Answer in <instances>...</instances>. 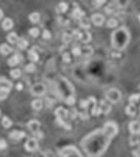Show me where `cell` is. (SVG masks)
Listing matches in <instances>:
<instances>
[{
    "mask_svg": "<svg viewBox=\"0 0 140 157\" xmlns=\"http://www.w3.org/2000/svg\"><path fill=\"white\" fill-rule=\"evenodd\" d=\"M17 42H18V47L20 49H26L27 44H29V42H27L26 39H24V38L18 39V41H17Z\"/></svg>",
    "mask_w": 140,
    "mask_h": 157,
    "instance_id": "cell-31",
    "label": "cell"
},
{
    "mask_svg": "<svg viewBox=\"0 0 140 157\" xmlns=\"http://www.w3.org/2000/svg\"><path fill=\"white\" fill-rule=\"evenodd\" d=\"M132 154H133L134 157H140V146L138 148H136L135 150L132 151Z\"/></svg>",
    "mask_w": 140,
    "mask_h": 157,
    "instance_id": "cell-47",
    "label": "cell"
},
{
    "mask_svg": "<svg viewBox=\"0 0 140 157\" xmlns=\"http://www.w3.org/2000/svg\"><path fill=\"white\" fill-rule=\"evenodd\" d=\"M117 26H118V21L115 19V18H111V19L108 20V22H107L108 28H115Z\"/></svg>",
    "mask_w": 140,
    "mask_h": 157,
    "instance_id": "cell-33",
    "label": "cell"
},
{
    "mask_svg": "<svg viewBox=\"0 0 140 157\" xmlns=\"http://www.w3.org/2000/svg\"><path fill=\"white\" fill-rule=\"evenodd\" d=\"M24 69H26V71L27 73H33L34 71H36V66L33 65V64H29V65H27L26 66V68H24Z\"/></svg>",
    "mask_w": 140,
    "mask_h": 157,
    "instance_id": "cell-40",
    "label": "cell"
},
{
    "mask_svg": "<svg viewBox=\"0 0 140 157\" xmlns=\"http://www.w3.org/2000/svg\"><path fill=\"white\" fill-rule=\"evenodd\" d=\"M105 97L108 101H110L111 103H118L121 101V92L118 90V88H110L106 91L105 93Z\"/></svg>",
    "mask_w": 140,
    "mask_h": 157,
    "instance_id": "cell-5",
    "label": "cell"
},
{
    "mask_svg": "<svg viewBox=\"0 0 140 157\" xmlns=\"http://www.w3.org/2000/svg\"><path fill=\"white\" fill-rule=\"evenodd\" d=\"M31 93L34 96H41L45 93V91H46V87H45V85L43 84H36L34 85H33V87H31Z\"/></svg>",
    "mask_w": 140,
    "mask_h": 157,
    "instance_id": "cell-6",
    "label": "cell"
},
{
    "mask_svg": "<svg viewBox=\"0 0 140 157\" xmlns=\"http://www.w3.org/2000/svg\"><path fill=\"white\" fill-rule=\"evenodd\" d=\"M84 16H85L84 12H83L80 8H75L72 12V17L75 18V19H76V20H80Z\"/></svg>",
    "mask_w": 140,
    "mask_h": 157,
    "instance_id": "cell-14",
    "label": "cell"
},
{
    "mask_svg": "<svg viewBox=\"0 0 140 157\" xmlns=\"http://www.w3.org/2000/svg\"><path fill=\"white\" fill-rule=\"evenodd\" d=\"M139 100H140V94L139 93L131 94L130 96H129V98H128L129 104H132V105H134L135 103H137Z\"/></svg>",
    "mask_w": 140,
    "mask_h": 157,
    "instance_id": "cell-23",
    "label": "cell"
},
{
    "mask_svg": "<svg viewBox=\"0 0 140 157\" xmlns=\"http://www.w3.org/2000/svg\"><path fill=\"white\" fill-rule=\"evenodd\" d=\"M91 21L95 26L100 27V26H102L105 22V17L102 15V14H99V13L93 14V15L91 16Z\"/></svg>",
    "mask_w": 140,
    "mask_h": 157,
    "instance_id": "cell-8",
    "label": "cell"
},
{
    "mask_svg": "<svg viewBox=\"0 0 140 157\" xmlns=\"http://www.w3.org/2000/svg\"><path fill=\"white\" fill-rule=\"evenodd\" d=\"M104 2L105 1H103V0L102 1H93V5L95 6L96 8H98V7H100L102 4H104Z\"/></svg>",
    "mask_w": 140,
    "mask_h": 157,
    "instance_id": "cell-49",
    "label": "cell"
},
{
    "mask_svg": "<svg viewBox=\"0 0 140 157\" xmlns=\"http://www.w3.org/2000/svg\"><path fill=\"white\" fill-rule=\"evenodd\" d=\"M24 135H26V134L22 131H13L12 133H10L9 137L13 141H21L23 138H24Z\"/></svg>",
    "mask_w": 140,
    "mask_h": 157,
    "instance_id": "cell-11",
    "label": "cell"
},
{
    "mask_svg": "<svg viewBox=\"0 0 140 157\" xmlns=\"http://www.w3.org/2000/svg\"><path fill=\"white\" fill-rule=\"evenodd\" d=\"M129 144L134 146L140 144V133L139 134H132L129 138Z\"/></svg>",
    "mask_w": 140,
    "mask_h": 157,
    "instance_id": "cell-15",
    "label": "cell"
},
{
    "mask_svg": "<svg viewBox=\"0 0 140 157\" xmlns=\"http://www.w3.org/2000/svg\"><path fill=\"white\" fill-rule=\"evenodd\" d=\"M139 88H140V84H139Z\"/></svg>",
    "mask_w": 140,
    "mask_h": 157,
    "instance_id": "cell-52",
    "label": "cell"
},
{
    "mask_svg": "<svg viewBox=\"0 0 140 157\" xmlns=\"http://www.w3.org/2000/svg\"><path fill=\"white\" fill-rule=\"evenodd\" d=\"M10 52H12V48L10 47L8 44L3 43L0 45V53H1L2 55H8Z\"/></svg>",
    "mask_w": 140,
    "mask_h": 157,
    "instance_id": "cell-17",
    "label": "cell"
},
{
    "mask_svg": "<svg viewBox=\"0 0 140 157\" xmlns=\"http://www.w3.org/2000/svg\"><path fill=\"white\" fill-rule=\"evenodd\" d=\"M7 40H8L10 43H16L17 41H18V37H17V34L15 33H11L7 35Z\"/></svg>",
    "mask_w": 140,
    "mask_h": 157,
    "instance_id": "cell-27",
    "label": "cell"
},
{
    "mask_svg": "<svg viewBox=\"0 0 140 157\" xmlns=\"http://www.w3.org/2000/svg\"><path fill=\"white\" fill-rule=\"evenodd\" d=\"M79 117H80V119H82V120H87V119H89V115H88V113H87L86 111H82V112H80L79 114Z\"/></svg>",
    "mask_w": 140,
    "mask_h": 157,
    "instance_id": "cell-44",
    "label": "cell"
},
{
    "mask_svg": "<svg viewBox=\"0 0 140 157\" xmlns=\"http://www.w3.org/2000/svg\"><path fill=\"white\" fill-rule=\"evenodd\" d=\"M55 115H56V117H57L58 124H60L62 127H64L68 130L71 129V125L66 121L69 116V111L67 109H65L64 107H59V108L56 109Z\"/></svg>",
    "mask_w": 140,
    "mask_h": 157,
    "instance_id": "cell-3",
    "label": "cell"
},
{
    "mask_svg": "<svg viewBox=\"0 0 140 157\" xmlns=\"http://www.w3.org/2000/svg\"><path fill=\"white\" fill-rule=\"evenodd\" d=\"M62 58H63V61H64L65 63H70V62H71V56H70V54H69V53H67V52L63 54Z\"/></svg>",
    "mask_w": 140,
    "mask_h": 157,
    "instance_id": "cell-43",
    "label": "cell"
},
{
    "mask_svg": "<svg viewBox=\"0 0 140 157\" xmlns=\"http://www.w3.org/2000/svg\"><path fill=\"white\" fill-rule=\"evenodd\" d=\"M79 26L83 28H90V22L88 20V18L83 17L79 20Z\"/></svg>",
    "mask_w": 140,
    "mask_h": 157,
    "instance_id": "cell-20",
    "label": "cell"
},
{
    "mask_svg": "<svg viewBox=\"0 0 140 157\" xmlns=\"http://www.w3.org/2000/svg\"><path fill=\"white\" fill-rule=\"evenodd\" d=\"M92 53H93V48L91 46H84L83 48H81V55L90 56Z\"/></svg>",
    "mask_w": 140,
    "mask_h": 157,
    "instance_id": "cell-25",
    "label": "cell"
},
{
    "mask_svg": "<svg viewBox=\"0 0 140 157\" xmlns=\"http://www.w3.org/2000/svg\"><path fill=\"white\" fill-rule=\"evenodd\" d=\"M42 37H43V38H45V39H49V38L51 37L50 31H49L48 30H45V31H43V34H42Z\"/></svg>",
    "mask_w": 140,
    "mask_h": 157,
    "instance_id": "cell-45",
    "label": "cell"
},
{
    "mask_svg": "<svg viewBox=\"0 0 140 157\" xmlns=\"http://www.w3.org/2000/svg\"><path fill=\"white\" fill-rule=\"evenodd\" d=\"M42 101L40 100V99H36V100H33L31 102V107L34 109V110H40L42 108Z\"/></svg>",
    "mask_w": 140,
    "mask_h": 157,
    "instance_id": "cell-24",
    "label": "cell"
},
{
    "mask_svg": "<svg viewBox=\"0 0 140 157\" xmlns=\"http://www.w3.org/2000/svg\"><path fill=\"white\" fill-rule=\"evenodd\" d=\"M7 147V142L6 141L4 140H0V149L3 150V149H5Z\"/></svg>",
    "mask_w": 140,
    "mask_h": 157,
    "instance_id": "cell-46",
    "label": "cell"
},
{
    "mask_svg": "<svg viewBox=\"0 0 140 157\" xmlns=\"http://www.w3.org/2000/svg\"><path fill=\"white\" fill-rule=\"evenodd\" d=\"M125 113L127 114L129 116H134L136 114V107L135 105H132V104H129L125 107Z\"/></svg>",
    "mask_w": 140,
    "mask_h": 157,
    "instance_id": "cell-19",
    "label": "cell"
},
{
    "mask_svg": "<svg viewBox=\"0 0 140 157\" xmlns=\"http://www.w3.org/2000/svg\"><path fill=\"white\" fill-rule=\"evenodd\" d=\"M9 90H3V88H0V100H3L5 99L7 96H8Z\"/></svg>",
    "mask_w": 140,
    "mask_h": 157,
    "instance_id": "cell-38",
    "label": "cell"
},
{
    "mask_svg": "<svg viewBox=\"0 0 140 157\" xmlns=\"http://www.w3.org/2000/svg\"><path fill=\"white\" fill-rule=\"evenodd\" d=\"M2 126L4 127V128H10L12 126V121L9 119L8 117H4L2 119Z\"/></svg>",
    "mask_w": 140,
    "mask_h": 157,
    "instance_id": "cell-32",
    "label": "cell"
},
{
    "mask_svg": "<svg viewBox=\"0 0 140 157\" xmlns=\"http://www.w3.org/2000/svg\"><path fill=\"white\" fill-rule=\"evenodd\" d=\"M34 135V137H36V140H37V138H41L43 137V135H42V132H40V131H38L36 132V134H33Z\"/></svg>",
    "mask_w": 140,
    "mask_h": 157,
    "instance_id": "cell-48",
    "label": "cell"
},
{
    "mask_svg": "<svg viewBox=\"0 0 140 157\" xmlns=\"http://www.w3.org/2000/svg\"><path fill=\"white\" fill-rule=\"evenodd\" d=\"M60 156L61 157H83L80 151L73 145H68L63 147L60 150Z\"/></svg>",
    "mask_w": 140,
    "mask_h": 157,
    "instance_id": "cell-4",
    "label": "cell"
},
{
    "mask_svg": "<svg viewBox=\"0 0 140 157\" xmlns=\"http://www.w3.org/2000/svg\"><path fill=\"white\" fill-rule=\"evenodd\" d=\"M128 130L132 134H139L140 133V122L139 121H131L128 124Z\"/></svg>",
    "mask_w": 140,
    "mask_h": 157,
    "instance_id": "cell-9",
    "label": "cell"
},
{
    "mask_svg": "<svg viewBox=\"0 0 140 157\" xmlns=\"http://www.w3.org/2000/svg\"><path fill=\"white\" fill-rule=\"evenodd\" d=\"M10 75H11V77L13 78H18L21 77V71L19 69H14V70L11 71Z\"/></svg>",
    "mask_w": 140,
    "mask_h": 157,
    "instance_id": "cell-36",
    "label": "cell"
},
{
    "mask_svg": "<svg viewBox=\"0 0 140 157\" xmlns=\"http://www.w3.org/2000/svg\"><path fill=\"white\" fill-rule=\"evenodd\" d=\"M38 54L36 53V50H30V52H29V59L30 60L31 62H36V61H38Z\"/></svg>",
    "mask_w": 140,
    "mask_h": 157,
    "instance_id": "cell-26",
    "label": "cell"
},
{
    "mask_svg": "<svg viewBox=\"0 0 140 157\" xmlns=\"http://www.w3.org/2000/svg\"><path fill=\"white\" fill-rule=\"evenodd\" d=\"M66 100V103H67L68 105H73L75 104V102H76V98H75V96H69V97H67L65 99Z\"/></svg>",
    "mask_w": 140,
    "mask_h": 157,
    "instance_id": "cell-41",
    "label": "cell"
},
{
    "mask_svg": "<svg viewBox=\"0 0 140 157\" xmlns=\"http://www.w3.org/2000/svg\"><path fill=\"white\" fill-rule=\"evenodd\" d=\"M0 88H3V90H9L12 88V83L9 81L8 80H6L5 78H0Z\"/></svg>",
    "mask_w": 140,
    "mask_h": 157,
    "instance_id": "cell-12",
    "label": "cell"
},
{
    "mask_svg": "<svg viewBox=\"0 0 140 157\" xmlns=\"http://www.w3.org/2000/svg\"><path fill=\"white\" fill-rule=\"evenodd\" d=\"M29 18H30V21L31 23H37L40 19V16H39V14L38 13L34 12V13H31L30 15L29 16Z\"/></svg>",
    "mask_w": 140,
    "mask_h": 157,
    "instance_id": "cell-30",
    "label": "cell"
},
{
    "mask_svg": "<svg viewBox=\"0 0 140 157\" xmlns=\"http://www.w3.org/2000/svg\"><path fill=\"white\" fill-rule=\"evenodd\" d=\"M16 88H17V90H23V84H18L16 85Z\"/></svg>",
    "mask_w": 140,
    "mask_h": 157,
    "instance_id": "cell-50",
    "label": "cell"
},
{
    "mask_svg": "<svg viewBox=\"0 0 140 157\" xmlns=\"http://www.w3.org/2000/svg\"><path fill=\"white\" fill-rule=\"evenodd\" d=\"M79 40H81L83 43L89 42L90 40H91V34H90L89 31H84V33L81 34V35H80Z\"/></svg>",
    "mask_w": 140,
    "mask_h": 157,
    "instance_id": "cell-18",
    "label": "cell"
},
{
    "mask_svg": "<svg viewBox=\"0 0 140 157\" xmlns=\"http://www.w3.org/2000/svg\"><path fill=\"white\" fill-rule=\"evenodd\" d=\"M130 41V33L127 27L122 26L114 31L111 34V44L118 51H122L127 47Z\"/></svg>",
    "mask_w": 140,
    "mask_h": 157,
    "instance_id": "cell-2",
    "label": "cell"
},
{
    "mask_svg": "<svg viewBox=\"0 0 140 157\" xmlns=\"http://www.w3.org/2000/svg\"><path fill=\"white\" fill-rule=\"evenodd\" d=\"M24 148H26L27 151H30V152H33L37 150L38 148L37 140H36V138H30V140L26 142V144H24Z\"/></svg>",
    "mask_w": 140,
    "mask_h": 157,
    "instance_id": "cell-7",
    "label": "cell"
},
{
    "mask_svg": "<svg viewBox=\"0 0 140 157\" xmlns=\"http://www.w3.org/2000/svg\"><path fill=\"white\" fill-rule=\"evenodd\" d=\"M116 9H118V4H117V1H113V2H110L109 4L106 6L105 8V11L108 14H112L116 11Z\"/></svg>",
    "mask_w": 140,
    "mask_h": 157,
    "instance_id": "cell-16",
    "label": "cell"
},
{
    "mask_svg": "<svg viewBox=\"0 0 140 157\" xmlns=\"http://www.w3.org/2000/svg\"><path fill=\"white\" fill-rule=\"evenodd\" d=\"M30 34L31 37H36L38 34H39V30H38L37 28H31L30 30Z\"/></svg>",
    "mask_w": 140,
    "mask_h": 157,
    "instance_id": "cell-39",
    "label": "cell"
},
{
    "mask_svg": "<svg viewBox=\"0 0 140 157\" xmlns=\"http://www.w3.org/2000/svg\"><path fill=\"white\" fill-rule=\"evenodd\" d=\"M2 17H3V11L1 9H0V20L2 19Z\"/></svg>",
    "mask_w": 140,
    "mask_h": 157,
    "instance_id": "cell-51",
    "label": "cell"
},
{
    "mask_svg": "<svg viewBox=\"0 0 140 157\" xmlns=\"http://www.w3.org/2000/svg\"><path fill=\"white\" fill-rule=\"evenodd\" d=\"M72 38H73V37H72V34L65 33L64 34H63V41H64L66 44L70 43V42H71V40H72Z\"/></svg>",
    "mask_w": 140,
    "mask_h": 157,
    "instance_id": "cell-34",
    "label": "cell"
},
{
    "mask_svg": "<svg viewBox=\"0 0 140 157\" xmlns=\"http://www.w3.org/2000/svg\"><path fill=\"white\" fill-rule=\"evenodd\" d=\"M68 10V4L65 2H61L59 3V5L57 6V11L60 13H65Z\"/></svg>",
    "mask_w": 140,
    "mask_h": 157,
    "instance_id": "cell-28",
    "label": "cell"
},
{
    "mask_svg": "<svg viewBox=\"0 0 140 157\" xmlns=\"http://www.w3.org/2000/svg\"><path fill=\"white\" fill-rule=\"evenodd\" d=\"M19 62H20V58H19L18 55H14L10 59H8V65L9 66H12V67L18 65Z\"/></svg>",
    "mask_w": 140,
    "mask_h": 157,
    "instance_id": "cell-22",
    "label": "cell"
},
{
    "mask_svg": "<svg viewBox=\"0 0 140 157\" xmlns=\"http://www.w3.org/2000/svg\"><path fill=\"white\" fill-rule=\"evenodd\" d=\"M99 106H100L101 110H102V113H104V114L110 113L112 107H111V104H110L109 102H107L106 100H101Z\"/></svg>",
    "mask_w": 140,
    "mask_h": 157,
    "instance_id": "cell-13",
    "label": "cell"
},
{
    "mask_svg": "<svg viewBox=\"0 0 140 157\" xmlns=\"http://www.w3.org/2000/svg\"><path fill=\"white\" fill-rule=\"evenodd\" d=\"M40 123L36 120H31L27 123V129H29L33 134H36V132L39 131Z\"/></svg>",
    "mask_w": 140,
    "mask_h": 157,
    "instance_id": "cell-10",
    "label": "cell"
},
{
    "mask_svg": "<svg viewBox=\"0 0 140 157\" xmlns=\"http://www.w3.org/2000/svg\"><path fill=\"white\" fill-rule=\"evenodd\" d=\"M91 112H92V115L93 116H99L100 114H102V110H101L100 106H98L97 103H96V104H93Z\"/></svg>",
    "mask_w": 140,
    "mask_h": 157,
    "instance_id": "cell-29",
    "label": "cell"
},
{
    "mask_svg": "<svg viewBox=\"0 0 140 157\" xmlns=\"http://www.w3.org/2000/svg\"><path fill=\"white\" fill-rule=\"evenodd\" d=\"M72 52L73 55L79 56V55H81V48H80V46H75V47L72 49Z\"/></svg>",
    "mask_w": 140,
    "mask_h": 157,
    "instance_id": "cell-37",
    "label": "cell"
},
{
    "mask_svg": "<svg viewBox=\"0 0 140 157\" xmlns=\"http://www.w3.org/2000/svg\"><path fill=\"white\" fill-rule=\"evenodd\" d=\"M2 27L4 30H11V28H13V21L11 19H9V18H7V19L3 21Z\"/></svg>",
    "mask_w": 140,
    "mask_h": 157,
    "instance_id": "cell-21",
    "label": "cell"
},
{
    "mask_svg": "<svg viewBox=\"0 0 140 157\" xmlns=\"http://www.w3.org/2000/svg\"><path fill=\"white\" fill-rule=\"evenodd\" d=\"M89 105H90V102L88 99H83V100H81L79 103V106L81 107L82 109H84V111H85V109L88 108Z\"/></svg>",
    "mask_w": 140,
    "mask_h": 157,
    "instance_id": "cell-35",
    "label": "cell"
},
{
    "mask_svg": "<svg viewBox=\"0 0 140 157\" xmlns=\"http://www.w3.org/2000/svg\"><path fill=\"white\" fill-rule=\"evenodd\" d=\"M118 132V124L114 121H108L102 128L86 135L80 141V146L87 157H100L106 152Z\"/></svg>",
    "mask_w": 140,
    "mask_h": 157,
    "instance_id": "cell-1",
    "label": "cell"
},
{
    "mask_svg": "<svg viewBox=\"0 0 140 157\" xmlns=\"http://www.w3.org/2000/svg\"><path fill=\"white\" fill-rule=\"evenodd\" d=\"M69 115H70V118H71V119L75 120L76 118V116H78V110H76V108L72 109L71 111L69 112Z\"/></svg>",
    "mask_w": 140,
    "mask_h": 157,
    "instance_id": "cell-42",
    "label": "cell"
}]
</instances>
